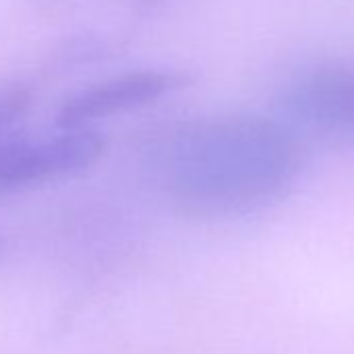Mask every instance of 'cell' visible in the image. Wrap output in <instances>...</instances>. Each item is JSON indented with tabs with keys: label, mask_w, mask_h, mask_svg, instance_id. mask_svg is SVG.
Here are the masks:
<instances>
[{
	"label": "cell",
	"mask_w": 354,
	"mask_h": 354,
	"mask_svg": "<svg viewBox=\"0 0 354 354\" xmlns=\"http://www.w3.org/2000/svg\"><path fill=\"white\" fill-rule=\"evenodd\" d=\"M152 167L173 211L198 221H227L288 196L304 169V146L286 121L217 113L171 127L156 142Z\"/></svg>",
	"instance_id": "6da1fadb"
},
{
	"label": "cell",
	"mask_w": 354,
	"mask_h": 354,
	"mask_svg": "<svg viewBox=\"0 0 354 354\" xmlns=\"http://www.w3.org/2000/svg\"><path fill=\"white\" fill-rule=\"evenodd\" d=\"M106 152L98 127H57L44 136L0 138V201L61 184L96 167Z\"/></svg>",
	"instance_id": "7a4b0ae2"
},
{
	"label": "cell",
	"mask_w": 354,
	"mask_h": 354,
	"mask_svg": "<svg viewBox=\"0 0 354 354\" xmlns=\"http://www.w3.org/2000/svg\"><path fill=\"white\" fill-rule=\"evenodd\" d=\"M194 84V75L173 67H144L96 80L67 96L55 117L57 127H94L98 121L146 109Z\"/></svg>",
	"instance_id": "3957f363"
},
{
	"label": "cell",
	"mask_w": 354,
	"mask_h": 354,
	"mask_svg": "<svg viewBox=\"0 0 354 354\" xmlns=\"http://www.w3.org/2000/svg\"><path fill=\"white\" fill-rule=\"evenodd\" d=\"M290 127L354 142V63H323L292 75L277 98Z\"/></svg>",
	"instance_id": "277c9868"
},
{
	"label": "cell",
	"mask_w": 354,
	"mask_h": 354,
	"mask_svg": "<svg viewBox=\"0 0 354 354\" xmlns=\"http://www.w3.org/2000/svg\"><path fill=\"white\" fill-rule=\"evenodd\" d=\"M36 90L26 80L0 84V138L11 133L32 111Z\"/></svg>",
	"instance_id": "5b68a950"
},
{
	"label": "cell",
	"mask_w": 354,
	"mask_h": 354,
	"mask_svg": "<svg viewBox=\"0 0 354 354\" xmlns=\"http://www.w3.org/2000/svg\"><path fill=\"white\" fill-rule=\"evenodd\" d=\"M177 3H180V0H129V7L136 17L154 19V17L167 13Z\"/></svg>",
	"instance_id": "8992f818"
},
{
	"label": "cell",
	"mask_w": 354,
	"mask_h": 354,
	"mask_svg": "<svg viewBox=\"0 0 354 354\" xmlns=\"http://www.w3.org/2000/svg\"><path fill=\"white\" fill-rule=\"evenodd\" d=\"M5 250H7V242H5V238H0V259H3Z\"/></svg>",
	"instance_id": "52a82bcc"
}]
</instances>
